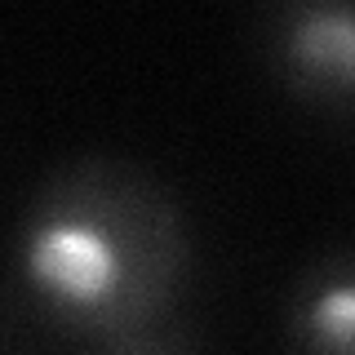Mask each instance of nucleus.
I'll return each instance as SVG.
<instances>
[{
	"mask_svg": "<svg viewBox=\"0 0 355 355\" xmlns=\"http://www.w3.org/2000/svg\"><path fill=\"white\" fill-rule=\"evenodd\" d=\"M196 236L164 178L125 155H76L40 178L14 227V280L49 329L98 342L178 315Z\"/></svg>",
	"mask_w": 355,
	"mask_h": 355,
	"instance_id": "nucleus-1",
	"label": "nucleus"
},
{
	"mask_svg": "<svg viewBox=\"0 0 355 355\" xmlns=\"http://www.w3.org/2000/svg\"><path fill=\"white\" fill-rule=\"evenodd\" d=\"M89 355H205V342L182 315H164L151 324L89 342Z\"/></svg>",
	"mask_w": 355,
	"mask_h": 355,
	"instance_id": "nucleus-4",
	"label": "nucleus"
},
{
	"mask_svg": "<svg viewBox=\"0 0 355 355\" xmlns=\"http://www.w3.org/2000/svg\"><path fill=\"white\" fill-rule=\"evenodd\" d=\"M284 351L288 355H355V258L324 249L293 275L284 293Z\"/></svg>",
	"mask_w": 355,
	"mask_h": 355,
	"instance_id": "nucleus-3",
	"label": "nucleus"
},
{
	"mask_svg": "<svg viewBox=\"0 0 355 355\" xmlns=\"http://www.w3.org/2000/svg\"><path fill=\"white\" fill-rule=\"evenodd\" d=\"M262 58L288 98L320 116H351L355 14L347 0H284L262 18Z\"/></svg>",
	"mask_w": 355,
	"mask_h": 355,
	"instance_id": "nucleus-2",
	"label": "nucleus"
}]
</instances>
